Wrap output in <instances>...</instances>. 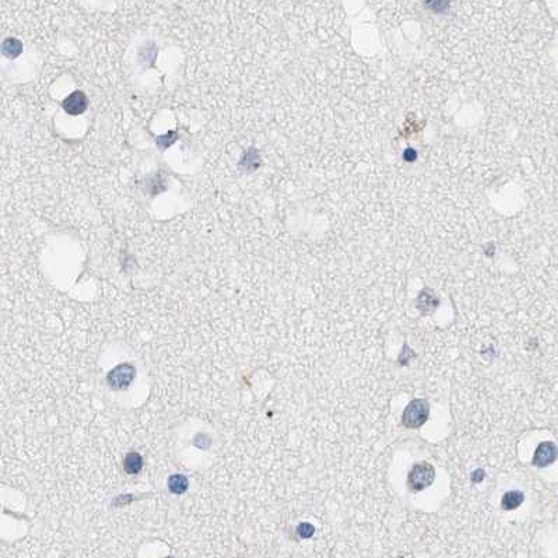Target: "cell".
<instances>
[{"mask_svg": "<svg viewBox=\"0 0 558 558\" xmlns=\"http://www.w3.org/2000/svg\"><path fill=\"white\" fill-rule=\"evenodd\" d=\"M435 480V468L431 463H416L407 476V486L413 492H420L432 486Z\"/></svg>", "mask_w": 558, "mask_h": 558, "instance_id": "cell-1", "label": "cell"}, {"mask_svg": "<svg viewBox=\"0 0 558 558\" xmlns=\"http://www.w3.org/2000/svg\"><path fill=\"white\" fill-rule=\"evenodd\" d=\"M428 416H430V404L427 400L414 399L404 408L402 424L410 430L420 428L427 422Z\"/></svg>", "mask_w": 558, "mask_h": 558, "instance_id": "cell-2", "label": "cell"}, {"mask_svg": "<svg viewBox=\"0 0 558 558\" xmlns=\"http://www.w3.org/2000/svg\"><path fill=\"white\" fill-rule=\"evenodd\" d=\"M134 376H136V368L129 362H124V364H119L108 372L106 382H108V386L110 389L124 390V389H128L130 386Z\"/></svg>", "mask_w": 558, "mask_h": 558, "instance_id": "cell-3", "label": "cell"}, {"mask_svg": "<svg viewBox=\"0 0 558 558\" xmlns=\"http://www.w3.org/2000/svg\"><path fill=\"white\" fill-rule=\"evenodd\" d=\"M558 459V446L554 442L544 441L542 444H538V446L536 448V452L533 455V460L532 464L534 468H548L550 464L556 462Z\"/></svg>", "mask_w": 558, "mask_h": 558, "instance_id": "cell-4", "label": "cell"}, {"mask_svg": "<svg viewBox=\"0 0 558 558\" xmlns=\"http://www.w3.org/2000/svg\"><path fill=\"white\" fill-rule=\"evenodd\" d=\"M62 108L68 115L78 116L88 108V98L84 91H73L62 101Z\"/></svg>", "mask_w": 558, "mask_h": 558, "instance_id": "cell-5", "label": "cell"}, {"mask_svg": "<svg viewBox=\"0 0 558 558\" xmlns=\"http://www.w3.org/2000/svg\"><path fill=\"white\" fill-rule=\"evenodd\" d=\"M260 164H262V158H260L259 150L255 148V147H249L248 150H245V152H242L240 162H238V166H240V170H241L242 172L252 174L255 172L256 170L260 166Z\"/></svg>", "mask_w": 558, "mask_h": 558, "instance_id": "cell-6", "label": "cell"}, {"mask_svg": "<svg viewBox=\"0 0 558 558\" xmlns=\"http://www.w3.org/2000/svg\"><path fill=\"white\" fill-rule=\"evenodd\" d=\"M524 500V494L519 490H510L505 492L501 500V506L504 510H514L519 508Z\"/></svg>", "mask_w": 558, "mask_h": 558, "instance_id": "cell-7", "label": "cell"}, {"mask_svg": "<svg viewBox=\"0 0 558 558\" xmlns=\"http://www.w3.org/2000/svg\"><path fill=\"white\" fill-rule=\"evenodd\" d=\"M157 52H158L157 45L152 44V42H147L146 45H143L142 48L138 49V62L146 68H152V66H154V62L157 59Z\"/></svg>", "mask_w": 558, "mask_h": 558, "instance_id": "cell-8", "label": "cell"}, {"mask_svg": "<svg viewBox=\"0 0 558 558\" xmlns=\"http://www.w3.org/2000/svg\"><path fill=\"white\" fill-rule=\"evenodd\" d=\"M143 468V458L138 452H130L124 456V470L128 474H138Z\"/></svg>", "mask_w": 558, "mask_h": 558, "instance_id": "cell-9", "label": "cell"}, {"mask_svg": "<svg viewBox=\"0 0 558 558\" xmlns=\"http://www.w3.org/2000/svg\"><path fill=\"white\" fill-rule=\"evenodd\" d=\"M2 52L8 59H16L22 54V44H21L20 40L13 38V36L6 38L2 44Z\"/></svg>", "mask_w": 558, "mask_h": 558, "instance_id": "cell-10", "label": "cell"}, {"mask_svg": "<svg viewBox=\"0 0 558 558\" xmlns=\"http://www.w3.org/2000/svg\"><path fill=\"white\" fill-rule=\"evenodd\" d=\"M166 189V180H164V176L161 175V172L154 174L152 176H150L148 180H146V190L152 196H157L161 192H164Z\"/></svg>", "mask_w": 558, "mask_h": 558, "instance_id": "cell-11", "label": "cell"}, {"mask_svg": "<svg viewBox=\"0 0 558 558\" xmlns=\"http://www.w3.org/2000/svg\"><path fill=\"white\" fill-rule=\"evenodd\" d=\"M189 482L186 478V476L184 474H172L168 478V488L172 494H184L186 490H188Z\"/></svg>", "mask_w": 558, "mask_h": 558, "instance_id": "cell-12", "label": "cell"}, {"mask_svg": "<svg viewBox=\"0 0 558 558\" xmlns=\"http://www.w3.org/2000/svg\"><path fill=\"white\" fill-rule=\"evenodd\" d=\"M176 138H178V132L170 130L166 132V134L157 136L156 138V144H157V147H158L161 152H164V150L170 148L176 142Z\"/></svg>", "mask_w": 558, "mask_h": 558, "instance_id": "cell-13", "label": "cell"}, {"mask_svg": "<svg viewBox=\"0 0 558 558\" xmlns=\"http://www.w3.org/2000/svg\"><path fill=\"white\" fill-rule=\"evenodd\" d=\"M426 6L435 13H444L449 6V0H426Z\"/></svg>", "mask_w": 558, "mask_h": 558, "instance_id": "cell-14", "label": "cell"}, {"mask_svg": "<svg viewBox=\"0 0 558 558\" xmlns=\"http://www.w3.org/2000/svg\"><path fill=\"white\" fill-rule=\"evenodd\" d=\"M314 533H315V528L310 524H301L296 528V534L302 538H312Z\"/></svg>", "mask_w": 558, "mask_h": 558, "instance_id": "cell-15", "label": "cell"}, {"mask_svg": "<svg viewBox=\"0 0 558 558\" xmlns=\"http://www.w3.org/2000/svg\"><path fill=\"white\" fill-rule=\"evenodd\" d=\"M482 478H484V472H482V468H477V470H474L472 473V480L474 482H482Z\"/></svg>", "mask_w": 558, "mask_h": 558, "instance_id": "cell-16", "label": "cell"}, {"mask_svg": "<svg viewBox=\"0 0 558 558\" xmlns=\"http://www.w3.org/2000/svg\"><path fill=\"white\" fill-rule=\"evenodd\" d=\"M403 158L406 160V161H408V162H412L413 160L417 158V154H416V152H414L413 148H407L406 152H404V156H403Z\"/></svg>", "mask_w": 558, "mask_h": 558, "instance_id": "cell-17", "label": "cell"}]
</instances>
